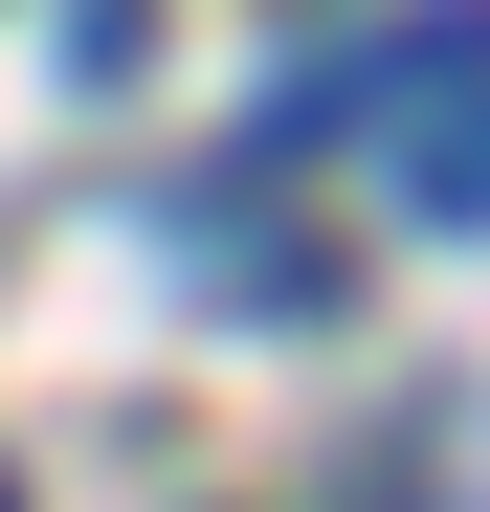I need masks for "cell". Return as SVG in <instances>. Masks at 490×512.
<instances>
[{"label": "cell", "mask_w": 490, "mask_h": 512, "mask_svg": "<svg viewBox=\"0 0 490 512\" xmlns=\"http://www.w3.org/2000/svg\"><path fill=\"white\" fill-rule=\"evenodd\" d=\"M335 112H357V156L424 223H490V0H424V23H379L357 67H335Z\"/></svg>", "instance_id": "1"}]
</instances>
